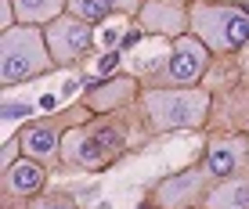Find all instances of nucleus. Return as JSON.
<instances>
[{
    "label": "nucleus",
    "instance_id": "f257e3e1",
    "mask_svg": "<svg viewBox=\"0 0 249 209\" xmlns=\"http://www.w3.org/2000/svg\"><path fill=\"white\" fill-rule=\"evenodd\" d=\"M0 54H4L0 58V83L4 87L36 80V76L58 69L40 25L18 22V25H11V29H4V36H0Z\"/></svg>",
    "mask_w": 249,
    "mask_h": 209
},
{
    "label": "nucleus",
    "instance_id": "f03ea898",
    "mask_svg": "<svg viewBox=\"0 0 249 209\" xmlns=\"http://www.w3.org/2000/svg\"><path fill=\"white\" fill-rule=\"evenodd\" d=\"M152 130H199L210 116V94L199 87H152L141 94Z\"/></svg>",
    "mask_w": 249,
    "mask_h": 209
},
{
    "label": "nucleus",
    "instance_id": "7ed1b4c3",
    "mask_svg": "<svg viewBox=\"0 0 249 209\" xmlns=\"http://www.w3.org/2000/svg\"><path fill=\"white\" fill-rule=\"evenodd\" d=\"M188 25H192V36H199L210 51H220V54L249 43V7L238 4L195 0L188 7Z\"/></svg>",
    "mask_w": 249,
    "mask_h": 209
},
{
    "label": "nucleus",
    "instance_id": "20e7f679",
    "mask_svg": "<svg viewBox=\"0 0 249 209\" xmlns=\"http://www.w3.org/2000/svg\"><path fill=\"white\" fill-rule=\"evenodd\" d=\"M123 152H126V141L112 126H80L72 134H65L62 141V159L69 166H83V170H101L108 162H116Z\"/></svg>",
    "mask_w": 249,
    "mask_h": 209
},
{
    "label": "nucleus",
    "instance_id": "39448f33",
    "mask_svg": "<svg viewBox=\"0 0 249 209\" xmlns=\"http://www.w3.org/2000/svg\"><path fill=\"white\" fill-rule=\"evenodd\" d=\"M44 36L51 47V58L54 65H76L83 54L94 47V29L90 22L76 18L72 11H65L62 18H54L51 25H44Z\"/></svg>",
    "mask_w": 249,
    "mask_h": 209
},
{
    "label": "nucleus",
    "instance_id": "423d86ee",
    "mask_svg": "<svg viewBox=\"0 0 249 209\" xmlns=\"http://www.w3.org/2000/svg\"><path fill=\"white\" fill-rule=\"evenodd\" d=\"M206 177H213L206 166H195V170L166 177L156 188V206L159 209H188V206H195L202 198V191H206Z\"/></svg>",
    "mask_w": 249,
    "mask_h": 209
},
{
    "label": "nucleus",
    "instance_id": "0eeeda50",
    "mask_svg": "<svg viewBox=\"0 0 249 209\" xmlns=\"http://www.w3.org/2000/svg\"><path fill=\"white\" fill-rule=\"evenodd\" d=\"M210 65V47L199 36H177L174 40V54H170L166 76L174 83H195Z\"/></svg>",
    "mask_w": 249,
    "mask_h": 209
},
{
    "label": "nucleus",
    "instance_id": "6e6552de",
    "mask_svg": "<svg viewBox=\"0 0 249 209\" xmlns=\"http://www.w3.org/2000/svg\"><path fill=\"white\" fill-rule=\"evenodd\" d=\"M246 162H249V144L242 137H235V141H213L206 148V170H210L217 180L242 173Z\"/></svg>",
    "mask_w": 249,
    "mask_h": 209
},
{
    "label": "nucleus",
    "instance_id": "1a4fd4ad",
    "mask_svg": "<svg viewBox=\"0 0 249 209\" xmlns=\"http://www.w3.org/2000/svg\"><path fill=\"white\" fill-rule=\"evenodd\" d=\"M137 94V80L134 76H112L105 83H94L87 94V108L90 112H112L119 104H126Z\"/></svg>",
    "mask_w": 249,
    "mask_h": 209
},
{
    "label": "nucleus",
    "instance_id": "9d476101",
    "mask_svg": "<svg viewBox=\"0 0 249 209\" xmlns=\"http://www.w3.org/2000/svg\"><path fill=\"white\" fill-rule=\"evenodd\" d=\"M141 29L144 33H166V36H181V29L188 25V11L174 4H162V0H152L141 11Z\"/></svg>",
    "mask_w": 249,
    "mask_h": 209
},
{
    "label": "nucleus",
    "instance_id": "9b49d317",
    "mask_svg": "<svg viewBox=\"0 0 249 209\" xmlns=\"http://www.w3.org/2000/svg\"><path fill=\"white\" fill-rule=\"evenodd\" d=\"M18 144H22V152L29 155V159H36V162H51L58 152H62V144H58V130L51 126V123L25 126L22 134H18Z\"/></svg>",
    "mask_w": 249,
    "mask_h": 209
},
{
    "label": "nucleus",
    "instance_id": "f8f14e48",
    "mask_svg": "<svg viewBox=\"0 0 249 209\" xmlns=\"http://www.w3.org/2000/svg\"><path fill=\"white\" fill-rule=\"evenodd\" d=\"M7 173H4V184H7V191H15V195H36L40 188L47 184V173H44V166H40L36 159H18V162H11V166H4Z\"/></svg>",
    "mask_w": 249,
    "mask_h": 209
},
{
    "label": "nucleus",
    "instance_id": "ddd939ff",
    "mask_svg": "<svg viewBox=\"0 0 249 209\" xmlns=\"http://www.w3.org/2000/svg\"><path fill=\"white\" fill-rule=\"evenodd\" d=\"M206 209H249V173L224 177L206 195Z\"/></svg>",
    "mask_w": 249,
    "mask_h": 209
},
{
    "label": "nucleus",
    "instance_id": "4468645a",
    "mask_svg": "<svg viewBox=\"0 0 249 209\" xmlns=\"http://www.w3.org/2000/svg\"><path fill=\"white\" fill-rule=\"evenodd\" d=\"M141 0H69V11L76 15V18H83V22H90V25H98V22H105V18H112V15L119 11H141Z\"/></svg>",
    "mask_w": 249,
    "mask_h": 209
},
{
    "label": "nucleus",
    "instance_id": "2eb2a0df",
    "mask_svg": "<svg viewBox=\"0 0 249 209\" xmlns=\"http://www.w3.org/2000/svg\"><path fill=\"white\" fill-rule=\"evenodd\" d=\"M18 22L25 25H51L69 11V0H11Z\"/></svg>",
    "mask_w": 249,
    "mask_h": 209
},
{
    "label": "nucleus",
    "instance_id": "dca6fc26",
    "mask_svg": "<svg viewBox=\"0 0 249 209\" xmlns=\"http://www.w3.org/2000/svg\"><path fill=\"white\" fill-rule=\"evenodd\" d=\"M29 116H33V104H25V101H18V104L7 101L4 104V119H29Z\"/></svg>",
    "mask_w": 249,
    "mask_h": 209
},
{
    "label": "nucleus",
    "instance_id": "f3484780",
    "mask_svg": "<svg viewBox=\"0 0 249 209\" xmlns=\"http://www.w3.org/2000/svg\"><path fill=\"white\" fill-rule=\"evenodd\" d=\"M29 209H72V206H69L65 198H36Z\"/></svg>",
    "mask_w": 249,
    "mask_h": 209
},
{
    "label": "nucleus",
    "instance_id": "a211bd4d",
    "mask_svg": "<svg viewBox=\"0 0 249 209\" xmlns=\"http://www.w3.org/2000/svg\"><path fill=\"white\" fill-rule=\"evenodd\" d=\"M119 54H123V51H108V54L98 62V72H101V76H105V72H112V69L119 65Z\"/></svg>",
    "mask_w": 249,
    "mask_h": 209
},
{
    "label": "nucleus",
    "instance_id": "6ab92c4d",
    "mask_svg": "<svg viewBox=\"0 0 249 209\" xmlns=\"http://www.w3.org/2000/svg\"><path fill=\"white\" fill-rule=\"evenodd\" d=\"M141 36H144V29H130L123 40H119V51H130V47H134V43L141 40Z\"/></svg>",
    "mask_w": 249,
    "mask_h": 209
}]
</instances>
